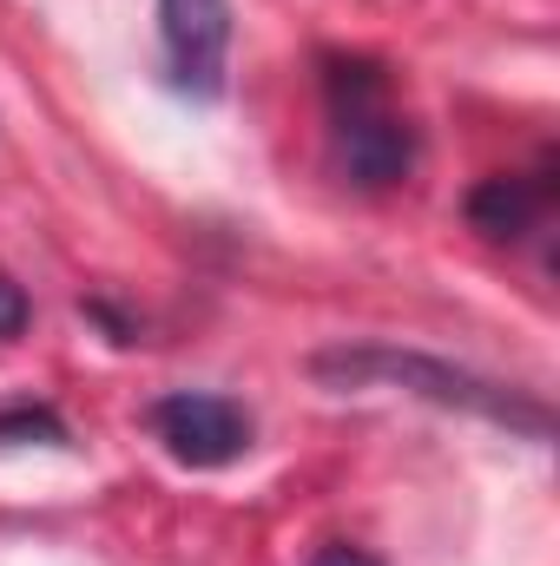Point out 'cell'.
<instances>
[{
    "label": "cell",
    "mask_w": 560,
    "mask_h": 566,
    "mask_svg": "<svg viewBox=\"0 0 560 566\" xmlns=\"http://www.w3.org/2000/svg\"><path fill=\"white\" fill-rule=\"evenodd\" d=\"M310 376L323 389H409V396H428L442 409H462V416H481L495 428H515L528 441H548L554 434V416L548 402L521 396V389H501L475 369H455L442 356H422V349H390V343H343V349H317L310 356Z\"/></svg>",
    "instance_id": "6da1fadb"
},
{
    "label": "cell",
    "mask_w": 560,
    "mask_h": 566,
    "mask_svg": "<svg viewBox=\"0 0 560 566\" xmlns=\"http://www.w3.org/2000/svg\"><path fill=\"white\" fill-rule=\"evenodd\" d=\"M323 113H330V145L350 185L390 191L416 171V126L396 106V86L376 60L363 53H323Z\"/></svg>",
    "instance_id": "7a4b0ae2"
},
{
    "label": "cell",
    "mask_w": 560,
    "mask_h": 566,
    "mask_svg": "<svg viewBox=\"0 0 560 566\" xmlns=\"http://www.w3.org/2000/svg\"><path fill=\"white\" fill-rule=\"evenodd\" d=\"M152 434L165 441V454L178 468H231L238 454H251V416L231 396H205V389L158 396Z\"/></svg>",
    "instance_id": "3957f363"
},
{
    "label": "cell",
    "mask_w": 560,
    "mask_h": 566,
    "mask_svg": "<svg viewBox=\"0 0 560 566\" xmlns=\"http://www.w3.org/2000/svg\"><path fill=\"white\" fill-rule=\"evenodd\" d=\"M158 40H165V73L185 99H218L225 93L231 0H158Z\"/></svg>",
    "instance_id": "277c9868"
},
{
    "label": "cell",
    "mask_w": 560,
    "mask_h": 566,
    "mask_svg": "<svg viewBox=\"0 0 560 566\" xmlns=\"http://www.w3.org/2000/svg\"><path fill=\"white\" fill-rule=\"evenodd\" d=\"M548 211V178H521V171H495L468 191V224L495 244H515L541 224Z\"/></svg>",
    "instance_id": "5b68a950"
},
{
    "label": "cell",
    "mask_w": 560,
    "mask_h": 566,
    "mask_svg": "<svg viewBox=\"0 0 560 566\" xmlns=\"http://www.w3.org/2000/svg\"><path fill=\"white\" fill-rule=\"evenodd\" d=\"M60 448L66 441V422L53 416V409H33V402H20V409H0V448Z\"/></svg>",
    "instance_id": "8992f818"
},
{
    "label": "cell",
    "mask_w": 560,
    "mask_h": 566,
    "mask_svg": "<svg viewBox=\"0 0 560 566\" xmlns=\"http://www.w3.org/2000/svg\"><path fill=\"white\" fill-rule=\"evenodd\" d=\"M27 316H33L27 290H20L13 277H0V343H7V336H20V329H27Z\"/></svg>",
    "instance_id": "52a82bcc"
},
{
    "label": "cell",
    "mask_w": 560,
    "mask_h": 566,
    "mask_svg": "<svg viewBox=\"0 0 560 566\" xmlns=\"http://www.w3.org/2000/svg\"><path fill=\"white\" fill-rule=\"evenodd\" d=\"M310 566H383V560H370L363 547H317V554H310Z\"/></svg>",
    "instance_id": "ba28073f"
}]
</instances>
